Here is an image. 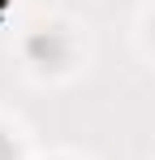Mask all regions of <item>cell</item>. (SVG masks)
<instances>
[{
  "instance_id": "cell-1",
  "label": "cell",
  "mask_w": 155,
  "mask_h": 160,
  "mask_svg": "<svg viewBox=\"0 0 155 160\" xmlns=\"http://www.w3.org/2000/svg\"><path fill=\"white\" fill-rule=\"evenodd\" d=\"M0 160H13V147H9L4 138H0Z\"/></svg>"
}]
</instances>
